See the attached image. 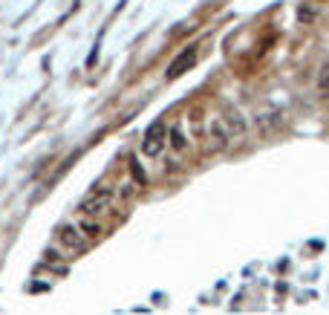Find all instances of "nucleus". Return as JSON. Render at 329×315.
Returning a JSON list of instances; mask_svg holds the SVG:
<instances>
[{
    "label": "nucleus",
    "instance_id": "nucleus-1",
    "mask_svg": "<svg viewBox=\"0 0 329 315\" xmlns=\"http://www.w3.org/2000/svg\"><path fill=\"white\" fill-rule=\"evenodd\" d=\"M55 240H58V246L66 249L69 254H81V252L90 249V240H87V234L78 228V223H64V225H58Z\"/></svg>",
    "mask_w": 329,
    "mask_h": 315
},
{
    "label": "nucleus",
    "instance_id": "nucleus-2",
    "mask_svg": "<svg viewBox=\"0 0 329 315\" xmlns=\"http://www.w3.org/2000/svg\"><path fill=\"white\" fill-rule=\"evenodd\" d=\"M113 200H116V188H113V185H99V188H93V194L78 205V214L99 217V214H104V211L113 205Z\"/></svg>",
    "mask_w": 329,
    "mask_h": 315
},
{
    "label": "nucleus",
    "instance_id": "nucleus-3",
    "mask_svg": "<svg viewBox=\"0 0 329 315\" xmlns=\"http://www.w3.org/2000/svg\"><path fill=\"white\" fill-rule=\"evenodd\" d=\"M231 142V133L228 127L223 125V119L220 116H208V127H205V151H211V154H220V151H226Z\"/></svg>",
    "mask_w": 329,
    "mask_h": 315
},
{
    "label": "nucleus",
    "instance_id": "nucleus-4",
    "mask_svg": "<svg viewBox=\"0 0 329 315\" xmlns=\"http://www.w3.org/2000/svg\"><path fill=\"white\" fill-rule=\"evenodd\" d=\"M164 145H167V130H164L162 122H153L147 127L144 139H142V154L147 159H156V157H162Z\"/></svg>",
    "mask_w": 329,
    "mask_h": 315
},
{
    "label": "nucleus",
    "instance_id": "nucleus-5",
    "mask_svg": "<svg viewBox=\"0 0 329 315\" xmlns=\"http://www.w3.org/2000/svg\"><path fill=\"white\" fill-rule=\"evenodd\" d=\"M167 148H170L176 157H185V154L191 151V133L185 130V122H182V119L170 122V127H167Z\"/></svg>",
    "mask_w": 329,
    "mask_h": 315
},
{
    "label": "nucleus",
    "instance_id": "nucleus-6",
    "mask_svg": "<svg viewBox=\"0 0 329 315\" xmlns=\"http://www.w3.org/2000/svg\"><path fill=\"white\" fill-rule=\"evenodd\" d=\"M220 119H223V125L228 127L231 139H243V136L248 133V122H246V116H243L237 107H231V104H226V107H223Z\"/></svg>",
    "mask_w": 329,
    "mask_h": 315
},
{
    "label": "nucleus",
    "instance_id": "nucleus-7",
    "mask_svg": "<svg viewBox=\"0 0 329 315\" xmlns=\"http://www.w3.org/2000/svg\"><path fill=\"white\" fill-rule=\"evenodd\" d=\"M197 58H199V49H197V46H188V49H182V52L173 58V64L167 67V78L173 81V78H179L182 72H188V69L197 64Z\"/></svg>",
    "mask_w": 329,
    "mask_h": 315
},
{
    "label": "nucleus",
    "instance_id": "nucleus-8",
    "mask_svg": "<svg viewBox=\"0 0 329 315\" xmlns=\"http://www.w3.org/2000/svg\"><path fill=\"white\" fill-rule=\"evenodd\" d=\"M78 228L87 234V240H90V243H93V240H99L101 234H104V225H101L96 217H90V214H81V217H78Z\"/></svg>",
    "mask_w": 329,
    "mask_h": 315
},
{
    "label": "nucleus",
    "instance_id": "nucleus-9",
    "mask_svg": "<svg viewBox=\"0 0 329 315\" xmlns=\"http://www.w3.org/2000/svg\"><path fill=\"white\" fill-rule=\"evenodd\" d=\"M257 127H260L263 136H271L274 130L283 127V116L280 113H263V116H257Z\"/></svg>",
    "mask_w": 329,
    "mask_h": 315
},
{
    "label": "nucleus",
    "instance_id": "nucleus-10",
    "mask_svg": "<svg viewBox=\"0 0 329 315\" xmlns=\"http://www.w3.org/2000/svg\"><path fill=\"white\" fill-rule=\"evenodd\" d=\"M139 191H142V185H136V182H122V185L116 188V197H119L122 202H133Z\"/></svg>",
    "mask_w": 329,
    "mask_h": 315
},
{
    "label": "nucleus",
    "instance_id": "nucleus-11",
    "mask_svg": "<svg viewBox=\"0 0 329 315\" xmlns=\"http://www.w3.org/2000/svg\"><path fill=\"white\" fill-rule=\"evenodd\" d=\"M127 165H130L133 182H136V185H142V188H144V185H147V174H144V168H142V165H139V159H136V157H130V162H127Z\"/></svg>",
    "mask_w": 329,
    "mask_h": 315
},
{
    "label": "nucleus",
    "instance_id": "nucleus-12",
    "mask_svg": "<svg viewBox=\"0 0 329 315\" xmlns=\"http://www.w3.org/2000/svg\"><path fill=\"white\" fill-rule=\"evenodd\" d=\"M318 93L329 95V64H324L321 72H318Z\"/></svg>",
    "mask_w": 329,
    "mask_h": 315
},
{
    "label": "nucleus",
    "instance_id": "nucleus-13",
    "mask_svg": "<svg viewBox=\"0 0 329 315\" xmlns=\"http://www.w3.org/2000/svg\"><path fill=\"white\" fill-rule=\"evenodd\" d=\"M202 116H205V113H202L199 107H194V110H191V116H188V122H191V127H194V133H197V136L205 133V130H202Z\"/></svg>",
    "mask_w": 329,
    "mask_h": 315
}]
</instances>
